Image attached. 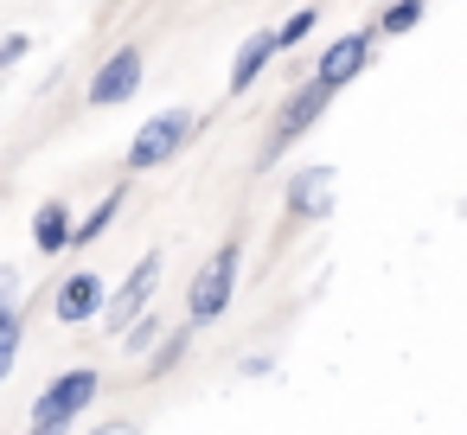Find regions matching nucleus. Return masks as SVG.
<instances>
[{
	"mask_svg": "<svg viewBox=\"0 0 467 435\" xmlns=\"http://www.w3.org/2000/svg\"><path fill=\"white\" fill-rule=\"evenodd\" d=\"M90 397H97V371H90V365L52 378V384L39 390V403H33V435H65V429L90 409Z\"/></svg>",
	"mask_w": 467,
	"mask_h": 435,
	"instance_id": "f257e3e1",
	"label": "nucleus"
},
{
	"mask_svg": "<svg viewBox=\"0 0 467 435\" xmlns=\"http://www.w3.org/2000/svg\"><path fill=\"white\" fill-rule=\"evenodd\" d=\"M186 135H192V116H186V109H161V116H148V122H141V135L129 141V167H135V173H148V167L173 161V154L186 148Z\"/></svg>",
	"mask_w": 467,
	"mask_h": 435,
	"instance_id": "f03ea898",
	"label": "nucleus"
},
{
	"mask_svg": "<svg viewBox=\"0 0 467 435\" xmlns=\"http://www.w3.org/2000/svg\"><path fill=\"white\" fill-rule=\"evenodd\" d=\"M231 295H237V250L224 243V250L192 275V301H186V307H192V320L205 326V320H218V314L231 307Z\"/></svg>",
	"mask_w": 467,
	"mask_h": 435,
	"instance_id": "7ed1b4c3",
	"label": "nucleus"
},
{
	"mask_svg": "<svg viewBox=\"0 0 467 435\" xmlns=\"http://www.w3.org/2000/svg\"><path fill=\"white\" fill-rule=\"evenodd\" d=\"M135 90H141V52L122 46V52H109L103 71L90 78V109H116V103H129Z\"/></svg>",
	"mask_w": 467,
	"mask_h": 435,
	"instance_id": "20e7f679",
	"label": "nucleus"
},
{
	"mask_svg": "<svg viewBox=\"0 0 467 435\" xmlns=\"http://www.w3.org/2000/svg\"><path fill=\"white\" fill-rule=\"evenodd\" d=\"M154 288H161V256H141V263L129 269V282H122L116 295H103V307H109V326L122 333V326H129V320L148 307V295H154Z\"/></svg>",
	"mask_w": 467,
	"mask_h": 435,
	"instance_id": "39448f33",
	"label": "nucleus"
},
{
	"mask_svg": "<svg viewBox=\"0 0 467 435\" xmlns=\"http://www.w3.org/2000/svg\"><path fill=\"white\" fill-rule=\"evenodd\" d=\"M365 52H371V33H346V39H333L327 58H320V71H314V84H320V90L352 84V78L365 71Z\"/></svg>",
	"mask_w": 467,
	"mask_h": 435,
	"instance_id": "423d86ee",
	"label": "nucleus"
},
{
	"mask_svg": "<svg viewBox=\"0 0 467 435\" xmlns=\"http://www.w3.org/2000/svg\"><path fill=\"white\" fill-rule=\"evenodd\" d=\"M333 180H339V173H333L327 161H320V167H301V173L288 180V212H295V218H320V212L333 205Z\"/></svg>",
	"mask_w": 467,
	"mask_h": 435,
	"instance_id": "0eeeda50",
	"label": "nucleus"
},
{
	"mask_svg": "<svg viewBox=\"0 0 467 435\" xmlns=\"http://www.w3.org/2000/svg\"><path fill=\"white\" fill-rule=\"evenodd\" d=\"M90 314H103V282H97L90 269H78V275L58 288V320H65V326H84Z\"/></svg>",
	"mask_w": 467,
	"mask_h": 435,
	"instance_id": "6e6552de",
	"label": "nucleus"
},
{
	"mask_svg": "<svg viewBox=\"0 0 467 435\" xmlns=\"http://www.w3.org/2000/svg\"><path fill=\"white\" fill-rule=\"evenodd\" d=\"M327 97H333V90H320V84H307V90H301V97L288 103V116H282V129H275V141H269V154H282V148H288V141H295L301 129H314V122H320V109H327Z\"/></svg>",
	"mask_w": 467,
	"mask_h": 435,
	"instance_id": "1a4fd4ad",
	"label": "nucleus"
},
{
	"mask_svg": "<svg viewBox=\"0 0 467 435\" xmlns=\"http://www.w3.org/2000/svg\"><path fill=\"white\" fill-rule=\"evenodd\" d=\"M275 52H282V46H275V33H250V39L237 46V65H231V90L244 97V90H250V84L263 78V65H269Z\"/></svg>",
	"mask_w": 467,
	"mask_h": 435,
	"instance_id": "9d476101",
	"label": "nucleus"
},
{
	"mask_svg": "<svg viewBox=\"0 0 467 435\" xmlns=\"http://www.w3.org/2000/svg\"><path fill=\"white\" fill-rule=\"evenodd\" d=\"M33 243H39V250H46V256H58V250H65V243H71V212H65V205H58V199H52V205H39V212H33Z\"/></svg>",
	"mask_w": 467,
	"mask_h": 435,
	"instance_id": "9b49d317",
	"label": "nucleus"
},
{
	"mask_svg": "<svg viewBox=\"0 0 467 435\" xmlns=\"http://www.w3.org/2000/svg\"><path fill=\"white\" fill-rule=\"evenodd\" d=\"M116 212H122V186H116V192H109V199H103V205L84 218V224H71V243H97V237L116 224Z\"/></svg>",
	"mask_w": 467,
	"mask_h": 435,
	"instance_id": "f8f14e48",
	"label": "nucleus"
},
{
	"mask_svg": "<svg viewBox=\"0 0 467 435\" xmlns=\"http://www.w3.org/2000/svg\"><path fill=\"white\" fill-rule=\"evenodd\" d=\"M14 358H20V307H0V384H7Z\"/></svg>",
	"mask_w": 467,
	"mask_h": 435,
	"instance_id": "ddd939ff",
	"label": "nucleus"
},
{
	"mask_svg": "<svg viewBox=\"0 0 467 435\" xmlns=\"http://www.w3.org/2000/svg\"><path fill=\"white\" fill-rule=\"evenodd\" d=\"M422 20V0H390V14H384V33H410Z\"/></svg>",
	"mask_w": 467,
	"mask_h": 435,
	"instance_id": "4468645a",
	"label": "nucleus"
},
{
	"mask_svg": "<svg viewBox=\"0 0 467 435\" xmlns=\"http://www.w3.org/2000/svg\"><path fill=\"white\" fill-rule=\"evenodd\" d=\"M26 52H33V39H26V33H7V39H0V71H14Z\"/></svg>",
	"mask_w": 467,
	"mask_h": 435,
	"instance_id": "2eb2a0df",
	"label": "nucleus"
},
{
	"mask_svg": "<svg viewBox=\"0 0 467 435\" xmlns=\"http://www.w3.org/2000/svg\"><path fill=\"white\" fill-rule=\"evenodd\" d=\"M307 26H314V7H301V14H295V20L275 33V46H295V39H307Z\"/></svg>",
	"mask_w": 467,
	"mask_h": 435,
	"instance_id": "dca6fc26",
	"label": "nucleus"
},
{
	"mask_svg": "<svg viewBox=\"0 0 467 435\" xmlns=\"http://www.w3.org/2000/svg\"><path fill=\"white\" fill-rule=\"evenodd\" d=\"M14 288H20V275H14V269H0V307H14Z\"/></svg>",
	"mask_w": 467,
	"mask_h": 435,
	"instance_id": "f3484780",
	"label": "nucleus"
}]
</instances>
